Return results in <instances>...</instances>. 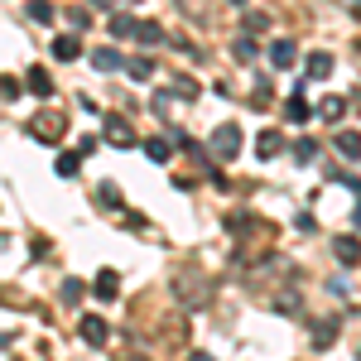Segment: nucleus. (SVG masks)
Returning <instances> with one entry per match:
<instances>
[{"label":"nucleus","instance_id":"obj_9","mask_svg":"<svg viewBox=\"0 0 361 361\" xmlns=\"http://www.w3.org/2000/svg\"><path fill=\"white\" fill-rule=\"evenodd\" d=\"M294 58H299V44H294V39H275V44H270V63H275V68H294Z\"/></svg>","mask_w":361,"mask_h":361},{"label":"nucleus","instance_id":"obj_26","mask_svg":"<svg viewBox=\"0 0 361 361\" xmlns=\"http://www.w3.org/2000/svg\"><path fill=\"white\" fill-rule=\"evenodd\" d=\"M318 159V145L313 140H294V164H313Z\"/></svg>","mask_w":361,"mask_h":361},{"label":"nucleus","instance_id":"obj_32","mask_svg":"<svg viewBox=\"0 0 361 361\" xmlns=\"http://www.w3.org/2000/svg\"><path fill=\"white\" fill-rule=\"evenodd\" d=\"M265 25H270V20H265L260 10H250V15H246V29H265Z\"/></svg>","mask_w":361,"mask_h":361},{"label":"nucleus","instance_id":"obj_8","mask_svg":"<svg viewBox=\"0 0 361 361\" xmlns=\"http://www.w3.org/2000/svg\"><path fill=\"white\" fill-rule=\"evenodd\" d=\"M92 294H97L102 304H111L116 294H121V275H116V270H102V275H97V284H92Z\"/></svg>","mask_w":361,"mask_h":361},{"label":"nucleus","instance_id":"obj_27","mask_svg":"<svg viewBox=\"0 0 361 361\" xmlns=\"http://www.w3.org/2000/svg\"><path fill=\"white\" fill-rule=\"evenodd\" d=\"M78 169H82V154L73 149V154H63V159H58V178H73Z\"/></svg>","mask_w":361,"mask_h":361},{"label":"nucleus","instance_id":"obj_28","mask_svg":"<svg viewBox=\"0 0 361 361\" xmlns=\"http://www.w3.org/2000/svg\"><path fill=\"white\" fill-rule=\"evenodd\" d=\"M231 54L241 58V63H250V58L260 54V49H255V39H236V44H231Z\"/></svg>","mask_w":361,"mask_h":361},{"label":"nucleus","instance_id":"obj_10","mask_svg":"<svg viewBox=\"0 0 361 361\" xmlns=\"http://www.w3.org/2000/svg\"><path fill=\"white\" fill-rule=\"evenodd\" d=\"M106 140H111V145H121V149H126V145H135V130H130V121H121V116H106Z\"/></svg>","mask_w":361,"mask_h":361},{"label":"nucleus","instance_id":"obj_4","mask_svg":"<svg viewBox=\"0 0 361 361\" xmlns=\"http://www.w3.org/2000/svg\"><path fill=\"white\" fill-rule=\"evenodd\" d=\"M183 313H188V308H183ZM183 313H173L164 328H159V347H164V352H183V347H188V323H183Z\"/></svg>","mask_w":361,"mask_h":361},{"label":"nucleus","instance_id":"obj_38","mask_svg":"<svg viewBox=\"0 0 361 361\" xmlns=\"http://www.w3.org/2000/svg\"><path fill=\"white\" fill-rule=\"evenodd\" d=\"M231 5H236V10H241V5H246V0H231Z\"/></svg>","mask_w":361,"mask_h":361},{"label":"nucleus","instance_id":"obj_36","mask_svg":"<svg viewBox=\"0 0 361 361\" xmlns=\"http://www.w3.org/2000/svg\"><path fill=\"white\" fill-rule=\"evenodd\" d=\"M178 5H183V10H193V5H197V0H178Z\"/></svg>","mask_w":361,"mask_h":361},{"label":"nucleus","instance_id":"obj_18","mask_svg":"<svg viewBox=\"0 0 361 361\" xmlns=\"http://www.w3.org/2000/svg\"><path fill=\"white\" fill-rule=\"evenodd\" d=\"M97 207H106V212H121L126 207L121 193H116V183H97Z\"/></svg>","mask_w":361,"mask_h":361},{"label":"nucleus","instance_id":"obj_15","mask_svg":"<svg viewBox=\"0 0 361 361\" xmlns=\"http://www.w3.org/2000/svg\"><path fill=\"white\" fill-rule=\"evenodd\" d=\"M92 68H97V73H116V68H126V58L116 54V49H97V54H92Z\"/></svg>","mask_w":361,"mask_h":361},{"label":"nucleus","instance_id":"obj_39","mask_svg":"<svg viewBox=\"0 0 361 361\" xmlns=\"http://www.w3.org/2000/svg\"><path fill=\"white\" fill-rule=\"evenodd\" d=\"M357 361H361V347H357Z\"/></svg>","mask_w":361,"mask_h":361},{"label":"nucleus","instance_id":"obj_19","mask_svg":"<svg viewBox=\"0 0 361 361\" xmlns=\"http://www.w3.org/2000/svg\"><path fill=\"white\" fill-rule=\"evenodd\" d=\"M318 116H323L328 126H337V121L347 116V102H342V97H323V106H318Z\"/></svg>","mask_w":361,"mask_h":361},{"label":"nucleus","instance_id":"obj_35","mask_svg":"<svg viewBox=\"0 0 361 361\" xmlns=\"http://www.w3.org/2000/svg\"><path fill=\"white\" fill-rule=\"evenodd\" d=\"M97 5H102V10H111V5H121V0H97Z\"/></svg>","mask_w":361,"mask_h":361},{"label":"nucleus","instance_id":"obj_25","mask_svg":"<svg viewBox=\"0 0 361 361\" xmlns=\"http://www.w3.org/2000/svg\"><path fill=\"white\" fill-rule=\"evenodd\" d=\"M140 44H164V29L154 25V20H140V34H135Z\"/></svg>","mask_w":361,"mask_h":361},{"label":"nucleus","instance_id":"obj_21","mask_svg":"<svg viewBox=\"0 0 361 361\" xmlns=\"http://www.w3.org/2000/svg\"><path fill=\"white\" fill-rule=\"evenodd\" d=\"M337 337V318H318V328H313V347H333Z\"/></svg>","mask_w":361,"mask_h":361},{"label":"nucleus","instance_id":"obj_37","mask_svg":"<svg viewBox=\"0 0 361 361\" xmlns=\"http://www.w3.org/2000/svg\"><path fill=\"white\" fill-rule=\"evenodd\" d=\"M357 226H361V197H357Z\"/></svg>","mask_w":361,"mask_h":361},{"label":"nucleus","instance_id":"obj_14","mask_svg":"<svg viewBox=\"0 0 361 361\" xmlns=\"http://www.w3.org/2000/svg\"><path fill=\"white\" fill-rule=\"evenodd\" d=\"M337 154H347V159H361V130H337Z\"/></svg>","mask_w":361,"mask_h":361},{"label":"nucleus","instance_id":"obj_17","mask_svg":"<svg viewBox=\"0 0 361 361\" xmlns=\"http://www.w3.org/2000/svg\"><path fill=\"white\" fill-rule=\"evenodd\" d=\"M284 116H289V121H294V126H304L308 116V102H304V92H294V97H289V102H284Z\"/></svg>","mask_w":361,"mask_h":361},{"label":"nucleus","instance_id":"obj_22","mask_svg":"<svg viewBox=\"0 0 361 361\" xmlns=\"http://www.w3.org/2000/svg\"><path fill=\"white\" fill-rule=\"evenodd\" d=\"M126 73H130L135 82H149V78H154V63H149V58H126Z\"/></svg>","mask_w":361,"mask_h":361},{"label":"nucleus","instance_id":"obj_33","mask_svg":"<svg viewBox=\"0 0 361 361\" xmlns=\"http://www.w3.org/2000/svg\"><path fill=\"white\" fill-rule=\"evenodd\" d=\"M116 361H149V357H140V352H121Z\"/></svg>","mask_w":361,"mask_h":361},{"label":"nucleus","instance_id":"obj_30","mask_svg":"<svg viewBox=\"0 0 361 361\" xmlns=\"http://www.w3.org/2000/svg\"><path fill=\"white\" fill-rule=\"evenodd\" d=\"M20 92H25V82H15V78H0V97H5V102H15Z\"/></svg>","mask_w":361,"mask_h":361},{"label":"nucleus","instance_id":"obj_13","mask_svg":"<svg viewBox=\"0 0 361 361\" xmlns=\"http://www.w3.org/2000/svg\"><path fill=\"white\" fill-rule=\"evenodd\" d=\"M333 255L342 260V265H357V260H361V241H357V236H337V241H333Z\"/></svg>","mask_w":361,"mask_h":361},{"label":"nucleus","instance_id":"obj_34","mask_svg":"<svg viewBox=\"0 0 361 361\" xmlns=\"http://www.w3.org/2000/svg\"><path fill=\"white\" fill-rule=\"evenodd\" d=\"M188 361H212V357H207V352H193V357H188Z\"/></svg>","mask_w":361,"mask_h":361},{"label":"nucleus","instance_id":"obj_16","mask_svg":"<svg viewBox=\"0 0 361 361\" xmlns=\"http://www.w3.org/2000/svg\"><path fill=\"white\" fill-rule=\"evenodd\" d=\"M145 159H154V164H169V159H173V149H169V140L149 135V140H145Z\"/></svg>","mask_w":361,"mask_h":361},{"label":"nucleus","instance_id":"obj_12","mask_svg":"<svg viewBox=\"0 0 361 361\" xmlns=\"http://www.w3.org/2000/svg\"><path fill=\"white\" fill-rule=\"evenodd\" d=\"M279 149H284V140H279V130H270V126H265V130L255 135V154H260V159H275Z\"/></svg>","mask_w":361,"mask_h":361},{"label":"nucleus","instance_id":"obj_7","mask_svg":"<svg viewBox=\"0 0 361 361\" xmlns=\"http://www.w3.org/2000/svg\"><path fill=\"white\" fill-rule=\"evenodd\" d=\"M25 92H34V97L49 102V97H54V78H49L44 68H29V73H25Z\"/></svg>","mask_w":361,"mask_h":361},{"label":"nucleus","instance_id":"obj_24","mask_svg":"<svg viewBox=\"0 0 361 361\" xmlns=\"http://www.w3.org/2000/svg\"><path fill=\"white\" fill-rule=\"evenodd\" d=\"M226 226H246V212H241V217H226ZM265 231H270V226L260 222V217H250V231H231V236H265Z\"/></svg>","mask_w":361,"mask_h":361},{"label":"nucleus","instance_id":"obj_23","mask_svg":"<svg viewBox=\"0 0 361 361\" xmlns=\"http://www.w3.org/2000/svg\"><path fill=\"white\" fill-rule=\"evenodd\" d=\"M111 34H116V39H135L140 20H130V15H111Z\"/></svg>","mask_w":361,"mask_h":361},{"label":"nucleus","instance_id":"obj_6","mask_svg":"<svg viewBox=\"0 0 361 361\" xmlns=\"http://www.w3.org/2000/svg\"><path fill=\"white\" fill-rule=\"evenodd\" d=\"M270 308H275V313H284V318H294V313H299V289H294V284H289V289H275V294H270Z\"/></svg>","mask_w":361,"mask_h":361},{"label":"nucleus","instance_id":"obj_3","mask_svg":"<svg viewBox=\"0 0 361 361\" xmlns=\"http://www.w3.org/2000/svg\"><path fill=\"white\" fill-rule=\"evenodd\" d=\"M29 135L44 140V145H58V140L68 135V116L63 111H39L34 121H29Z\"/></svg>","mask_w":361,"mask_h":361},{"label":"nucleus","instance_id":"obj_1","mask_svg":"<svg viewBox=\"0 0 361 361\" xmlns=\"http://www.w3.org/2000/svg\"><path fill=\"white\" fill-rule=\"evenodd\" d=\"M169 284H173V299L188 308V313H193V308H212V299H217L212 275H207V270H197V265H173Z\"/></svg>","mask_w":361,"mask_h":361},{"label":"nucleus","instance_id":"obj_31","mask_svg":"<svg viewBox=\"0 0 361 361\" xmlns=\"http://www.w3.org/2000/svg\"><path fill=\"white\" fill-rule=\"evenodd\" d=\"M78 299H82V284L68 279V284H63V304H78Z\"/></svg>","mask_w":361,"mask_h":361},{"label":"nucleus","instance_id":"obj_20","mask_svg":"<svg viewBox=\"0 0 361 361\" xmlns=\"http://www.w3.org/2000/svg\"><path fill=\"white\" fill-rule=\"evenodd\" d=\"M308 78H313V82H318V78H328V73H333V54H308Z\"/></svg>","mask_w":361,"mask_h":361},{"label":"nucleus","instance_id":"obj_29","mask_svg":"<svg viewBox=\"0 0 361 361\" xmlns=\"http://www.w3.org/2000/svg\"><path fill=\"white\" fill-rule=\"evenodd\" d=\"M29 15H34V20H44V25H49V20H54V5H49V0H29Z\"/></svg>","mask_w":361,"mask_h":361},{"label":"nucleus","instance_id":"obj_5","mask_svg":"<svg viewBox=\"0 0 361 361\" xmlns=\"http://www.w3.org/2000/svg\"><path fill=\"white\" fill-rule=\"evenodd\" d=\"M78 337H82L87 347H106V337H111V328H106V318L87 313V318H78Z\"/></svg>","mask_w":361,"mask_h":361},{"label":"nucleus","instance_id":"obj_11","mask_svg":"<svg viewBox=\"0 0 361 361\" xmlns=\"http://www.w3.org/2000/svg\"><path fill=\"white\" fill-rule=\"evenodd\" d=\"M78 54H82V39H78V34H58L54 39V58L58 63H73Z\"/></svg>","mask_w":361,"mask_h":361},{"label":"nucleus","instance_id":"obj_2","mask_svg":"<svg viewBox=\"0 0 361 361\" xmlns=\"http://www.w3.org/2000/svg\"><path fill=\"white\" fill-rule=\"evenodd\" d=\"M207 154H212V159H236V154H241V126H236V121L217 126L212 140H207Z\"/></svg>","mask_w":361,"mask_h":361}]
</instances>
